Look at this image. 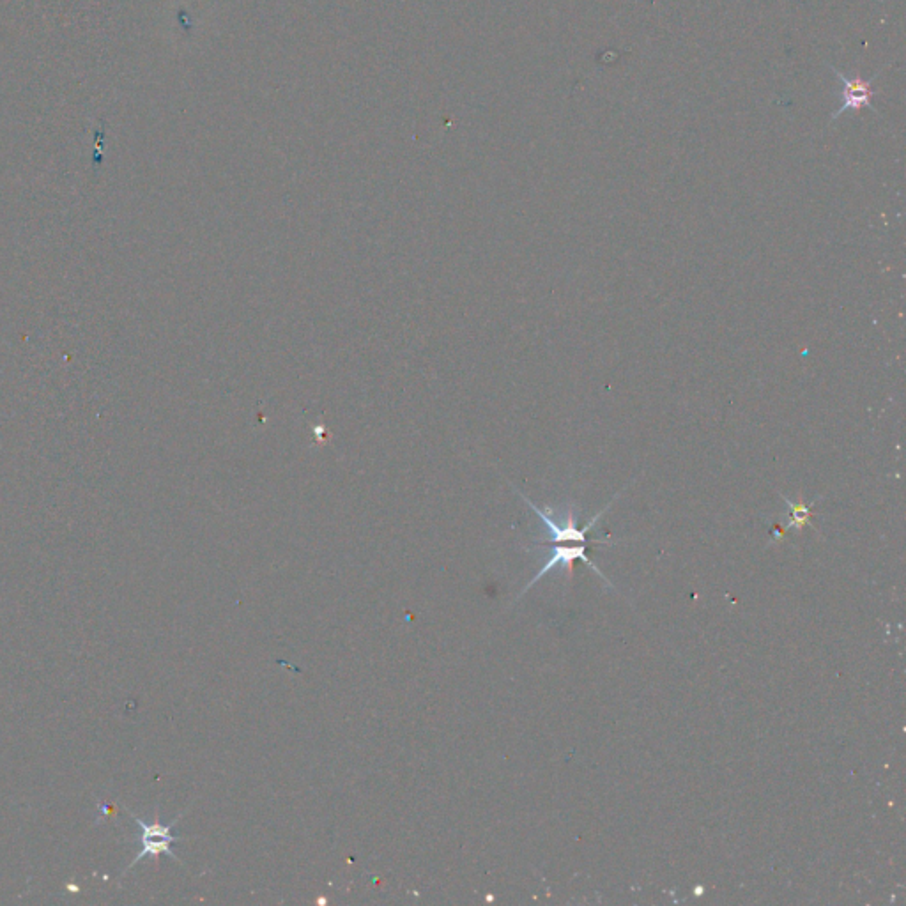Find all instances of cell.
Returning <instances> with one entry per match:
<instances>
[{
	"mask_svg": "<svg viewBox=\"0 0 906 906\" xmlns=\"http://www.w3.org/2000/svg\"><path fill=\"white\" fill-rule=\"evenodd\" d=\"M784 501H786L788 507H790V528L791 526H795V528H799L800 530V528H804L806 524L811 523V507H813V505H806L802 500H800L799 503H791L790 500L784 498Z\"/></svg>",
	"mask_w": 906,
	"mask_h": 906,
	"instance_id": "5b68a950",
	"label": "cell"
},
{
	"mask_svg": "<svg viewBox=\"0 0 906 906\" xmlns=\"http://www.w3.org/2000/svg\"><path fill=\"white\" fill-rule=\"evenodd\" d=\"M519 496H521V498L528 503V507L542 519V523L546 524L547 533H549V538H547L546 542H549V544H565V542L586 544V533L592 530L593 524L599 521L600 517L604 515V512H606L607 508L611 507V503H613V501H611L604 510H600L599 514L595 515L592 521L586 524L584 528H577L576 519H574L572 510H570L569 515H567V521L563 524H558L553 519V510H551V508L542 510V508H538L533 501L528 500L521 492H519ZM616 496H618V494H616Z\"/></svg>",
	"mask_w": 906,
	"mask_h": 906,
	"instance_id": "7a4b0ae2",
	"label": "cell"
},
{
	"mask_svg": "<svg viewBox=\"0 0 906 906\" xmlns=\"http://www.w3.org/2000/svg\"><path fill=\"white\" fill-rule=\"evenodd\" d=\"M186 811H183L181 814H177L176 820H172L169 825H163L160 822V816H158V811H154V820L153 822L147 823L146 820H142L139 816L130 813L131 818L135 825L139 827V836H137V845H139V853L137 857L131 860L130 866L128 869L135 868L139 864L140 860L144 857H160V855H169L172 859L177 860L179 864H183V860L177 857L176 853L172 852V843H177V841H183L181 837L174 836L172 834V829L176 827L177 822L183 818V814ZM126 869V871H128Z\"/></svg>",
	"mask_w": 906,
	"mask_h": 906,
	"instance_id": "6da1fadb",
	"label": "cell"
},
{
	"mask_svg": "<svg viewBox=\"0 0 906 906\" xmlns=\"http://www.w3.org/2000/svg\"><path fill=\"white\" fill-rule=\"evenodd\" d=\"M829 68L832 70V73L841 80V84H843V105H841V108H839L837 112H834V114L830 116V121H836V119H839V117L843 116L848 110L857 112V110H862V108H871L876 116L880 114V112L876 110L875 105H873V98L876 96L873 84H875L876 78L882 75V71L873 75L869 80H864V78L860 77H846L845 73L837 70L836 66H830L829 64Z\"/></svg>",
	"mask_w": 906,
	"mask_h": 906,
	"instance_id": "3957f363",
	"label": "cell"
},
{
	"mask_svg": "<svg viewBox=\"0 0 906 906\" xmlns=\"http://www.w3.org/2000/svg\"><path fill=\"white\" fill-rule=\"evenodd\" d=\"M576 560L584 561L590 569L595 570V572L604 579L602 572L593 565L592 561L588 560V556H586V544H579V546L576 547L558 546L554 547L553 553L549 556L546 565L538 570V574L533 577V581L526 584L523 593L528 592L531 586L537 583L538 579H542V577L546 576L547 572H551V570L558 569V567H567L569 570L574 569V561ZM604 581H606V579H604Z\"/></svg>",
	"mask_w": 906,
	"mask_h": 906,
	"instance_id": "277c9868",
	"label": "cell"
}]
</instances>
